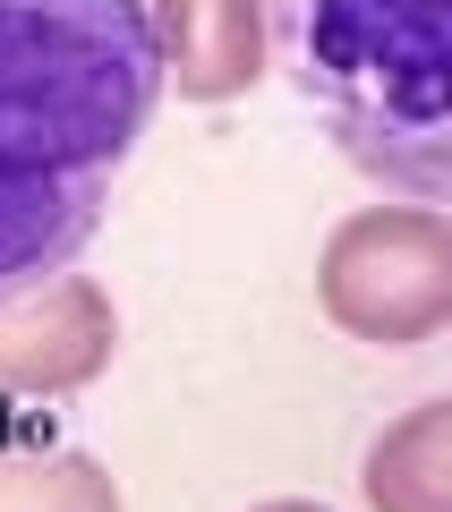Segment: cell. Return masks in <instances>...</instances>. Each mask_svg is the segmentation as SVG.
Returning <instances> with one entry per match:
<instances>
[{"instance_id":"cell-1","label":"cell","mask_w":452,"mask_h":512,"mask_svg":"<svg viewBox=\"0 0 452 512\" xmlns=\"http://www.w3.org/2000/svg\"><path fill=\"white\" fill-rule=\"evenodd\" d=\"M154 103L145 0H0V299L86 256Z\"/></svg>"},{"instance_id":"cell-2","label":"cell","mask_w":452,"mask_h":512,"mask_svg":"<svg viewBox=\"0 0 452 512\" xmlns=\"http://www.w3.org/2000/svg\"><path fill=\"white\" fill-rule=\"evenodd\" d=\"M273 43L359 180L452 205V0H273Z\"/></svg>"},{"instance_id":"cell-3","label":"cell","mask_w":452,"mask_h":512,"mask_svg":"<svg viewBox=\"0 0 452 512\" xmlns=\"http://www.w3.org/2000/svg\"><path fill=\"white\" fill-rule=\"evenodd\" d=\"M316 308L333 333L418 350L452 325V214L444 205H359L316 248Z\"/></svg>"},{"instance_id":"cell-4","label":"cell","mask_w":452,"mask_h":512,"mask_svg":"<svg viewBox=\"0 0 452 512\" xmlns=\"http://www.w3.org/2000/svg\"><path fill=\"white\" fill-rule=\"evenodd\" d=\"M120 359V308L94 274H52L0 299V402L86 393Z\"/></svg>"},{"instance_id":"cell-5","label":"cell","mask_w":452,"mask_h":512,"mask_svg":"<svg viewBox=\"0 0 452 512\" xmlns=\"http://www.w3.org/2000/svg\"><path fill=\"white\" fill-rule=\"evenodd\" d=\"M180 103H239L273 69V0H145Z\"/></svg>"},{"instance_id":"cell-6","label":"cell","mask_w":452,"mask_h":512,"mask_svg":"<svg viewBox=\"0 0 452 512\" xmlns=\"http://www.w3.org/2000/svg\"><path fill=\"white\" fill-rule=\"evenodd\" d=\"M359 504L367 512H452V393H427L401 419L376 427L359 453Z\"/></svg>"},{"instance_id":"cell-7","label":"cell","mask_w":452,"mask_h":512,"mask_svg":"<svg viewBox=\"0 0 452 512\" xmlns=\"http://www.w3.org/2000/svg\"><path fill=\"white\" fill-rule=\"evenodd\" d=\"M0 512H128L86 444H0Z\"/></svg>"},{"instance_id":"cell-8","label":"cell","mask_w":452,"mask_h":512,"mask_svg":"<svg viewBox=\"0 0 452 512\" xmlns=\"http://www.w3.org/2000/svg\"><path fill=\"white\" fill-rule=\"evenodd\" d=\"M248 512H333V504H316V495H273V504H248Z\"/></svg>"}]
</instances>
